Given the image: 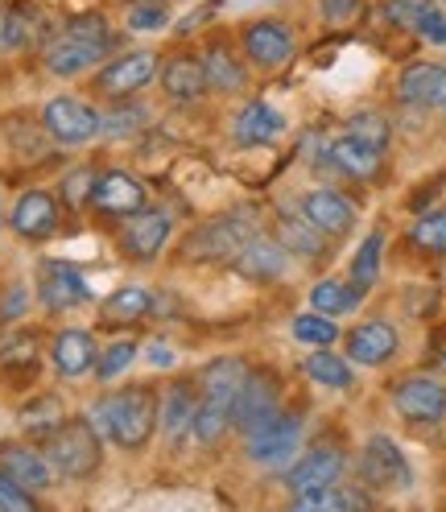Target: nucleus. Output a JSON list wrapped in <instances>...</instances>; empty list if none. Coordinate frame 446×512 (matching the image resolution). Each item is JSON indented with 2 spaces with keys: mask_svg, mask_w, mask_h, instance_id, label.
Here are the masks:
<instances>
[{
  "mask_svg": "<svg viewBox=\"0 0 446 512\" xmlns=\"http://www.w3.org/2000/svg\"><path fill=\"white\" fill-rule=\"evenodd\" d=\"M17 422L25 434H34V438H46L54 434L62 422H67V405H62L58 393H38L34 401H25L21 413H17Z\"/></svg>",
  "mask_w": 446,
  "mask_h": 512,
  "instance_id": "nucleus-35",
  "label": "nucleus"
},
{
  "mask_svg": "<svg viewBox=\"0 0 446 512\" xmlns=\"http://www.w3.org/2000/svg\"><path fill=\"white\" fill-rule=\"evenodd\" d=\"M294 339L302 347H331L339 339V327H335V318L331 314H318V310H302L294 314Z\"/></svg>",
  "mask_w": 446,
  "mask_h": 512,
  "instance_id": "nucleus-39",
  "label": "nucleus"
},
{
  "mask_svg": "<svg viewBox=\"0 0 446 512\" xmlns=\"http://www.w3.org/2000/svg\"><path fill=\"white\" fill-rule=\"evenodd\" d=\"M277 240L290 256H302V261H314V256H323V232L314 228V223L302 215V211H281L277 215Z\"/></svg>",
  "mask_w": 446,
  "mask_h": 512,
  "instance_id": "nucleus-30",
  "label": "nucleus"
},
{
  "mask_svg": "<svg viewBox=\"0 0 446 512\" xmlns=\"http://www.w3.org/2000/svg\"><path fill=\"white\" fill-rule=\"evenodd\" d=\"M100 215H112V219H129L145 207V186L124 174V170H108V174H95L91 182V199H87Z\"/></svg>",
  "mask_w": 446,
  "mask_h": 512,
  "instance_id": "nucleus-21",
  "label": "nucleus"
},
{
  "mask_svg": "<svg viewBox=\"0 0 446 512\" xmlns=\"http://www.w3.org/2000/svg\"><path fill=\"white\" fill-rule=\"evenodd\" d=\"M108 50H112V46L91 42V38H79V34H71V29H62L54 42H46L42 62H46V71H50V75H58V79H75V75H87L91 67H100V62L108 58Z\"/></svg>",
  "mask_w": 446,
  "mask_h": 512,
  "instance_id": "nucleus-14",
  "label": "nucleus"
},
{
  "mask_svg": "<svg viewBox=\"0 0 446 512\" xmlns=\"http://www.w3.org/2000/svg\"><path fill=\"white\" fill-rule=\"evenodd\" d=\"M203 75H207V91H219V95H236V91H244V83H248V67L244 62L223 46V42H211L207 50H203Z\"/></svg>",
  "mask_w": 446,
  "mask_h": 512,
  "instance_id": "nucleus-28",
  "label": "nucleus"
},
{
  "mask_svg": "<svg viewBox=\"0 0 446 512\" xmlns=\"http://www.w3.org/2000/svg\"><path fill=\"white\" fill-rule=\"evenodd\" d=\"M38 364H42V339L34 331H13L5 343H0V372L9 380L34 376Z\"/></svg>",
  "mask_w": 446,
  "mask_h": 512,
  "instance_id": "nucleus-33",
  "label": "nucleus"
},
{
  "mask_svg": "<svg viewBox=\"0 0 446 512\" xmlns=\"http://www.w3.org/2000/svg\"><path fill=\"white\" fill-rule=\"evenodd\" d=\"M157 405H162V397L149 384H129V389H116V393H104L100 401H91L87 418L104 442L133 455V451H145L157 430Z\"/></svg>",
  "mask_w": 446,
  "mask_h": 512,
  "instance_id": "nucleus-1",
  "label": "nucleus"
},
{
  "mask_svg": "<svg viewBox=\"0 0 446 512\" xmlns=\"http://www.w3.org/2000/svg\"><path fill=\"white\" fill-rule=\"evenodd\" d=\"M42 451L54 467L58 479H91L95 471H100L104 463V438L100 430L91 426V418L83 413V418H67L54 434L42 438Z\"/></svg>",
  "mask_w": 446,
  "mask_h": 512,
  "instance_id": "nucleus-2",
  "label": "nucleus"
},
{
  "mask_svg": "<svg viewBox=\"0 0 446 512\" xmlns=\"http://www.w3.org/2000/svg\"><path fill=\"white\" fill-rule=\"evenodd\" d=\"M393 409L409 426H438L446 418V384L434 376H405L393 384Z\"/></svg>",
  "mask_w": 446,
  "mask_h": 512,
  "instance_id": "nucleus-9",
  "label": "nucleus"
},
{
  "mask_svg": "<svg viewBox=\"0 0 446 512\" xmlns=\"http://www.w3.org/2000/svg\"><path fill=\"white\" fill-rule=\"evenodd\" d=\"M360 302H364V298L352 290V281L323 277V281H314V285H310V310H318V314L339 318V314H347V310H356Z\"/></svg>",
  "mask_w": 446,
  "mask_h": 512,
  "instance_id": "nucleus-36",
  "label": "nucleus"
},
{
  "mask_svg": "<svg viewBox=\"0 0 446 512\" xmlns=\"http://www.w3.org/2000/svg\"><path fill=\"white\" fill-rule=\"evenodd\" d=\"M401 104L422 112H446V67L442 62H409L397 75Z\"/></svg>",
  "mask_w": 446,
  "mask_h": 512,
  "instance_id": "nucleus-19",
  "label": "nucleus"
},
{
  "mask_svg": "<svg viewBox=\"0 0 446 512\" xmlns=\"http://www.w3.org/2000/svg\"><path fill=\"white\" fill-rule=\"evenodd\" d=\"M380 261H385V232H368L352 256V269H347V281H352V290L360 298H368L372 285L380 281Z\"/></svg>",
  "mask_w": 446,
  "mask_h": 512,
  "instance_id": "nucleus-34",
  "label": "nucleus"
},
{
  "mask_svg": "<svg viewBox=\"0 0 446 512\" xmlns=\"http://www.w3.org/2000/svg\"><path fill=\"white\" fill-rule=\"evenodd\" d=\"M0 471H5L9 479H17L21 488L29 492H50L54 488V467L46 459V451H38V446H25V442H0Z\"/></svg>",
  "mask_w": 446,
  "mask_h": 512,
  "instance_id": "nucleus-22",
  "label": "nucleus"
},
{
  "mask_svg": "<svg viewBox=\"0 0 446 512\" xmlns=\"http://www.w3.org/2000/svg\"><path fill=\"white\" fill-rule=\"evenodd\" d=\"M290 504H294V508H302V512H314V508H372V496H368V492H360V488L331 484V488L298 492Z\"/></svg>",
  "mask_w": 446,
  "mask_h": 512,
  "instance_id": "nucleus-38",
  "label": "nucleus"
},
{
  "mask_svg": "<svg viewBox=\"0 0 446 512\" xmlns=\"http://www.w3.org/2000/svg\"><path fill=\"white\" fill-rule=\"evenodd\" d=\"M360 5H364V0H318V9H323V17L331 25H347L360 13Z\"/></svg>",
  "mask_w": 446,
  "mask_h": 512,
  "instance_id": "nucleus-47",
  "label": "nucleus"
},
{
  "mask_svg": "<svg viewBox=\"0 0 446 512\" xmlns=\"http://www.w3.org/2000/svg\"><path fill=\"white\" fill-rule=\"evenodd\" d=\"M380 21H389L393 29L418 34L430 46H446V13L434 0H385L380 5Z\"/></svg>",
  "mask_w": 446,
  "mask_h": 512,
  "instance_id": "nucleus-17",
  "label": "nucleus"
},
{
  "mask_svg": "<svg viewBox=\"0 0 446 512\" xmlns=\"http://www.w3.org/2000/svg\"><path fill=\"white\" fill-rule=\"evenodd\" d=\"M347 133L360 137V141H368L372 149L385 153V149H389V141H393V124H389L385 116H380V112H372V108H360V112L347 116Z\"/></svg>",
  "mask_w": 446,
  "mask_h": 512,
  "instance_id": "nucleus-42",
  "label": "nucleus"
},
{
  "mask_svg": "<svg viewBox=\"0 0 446 512\" xmlns=\"http://www.w3.org/2000/svg\"><path fill=\"white\" fill-rule=\"evenodd\" d=\"M137 351H141L137 339H116V343L100 347V360H95V380H100V384H112L120 372H129V368H133Z\"/></svg>",
  "mask_w": 446,
  "mask_h": 512,
  "instance_id": "nucleus-40",
  "label": "nucleus"
},
{
  "mask_svg": "<svg viewBox=\"0 0 446 512\" xmlns=\"http://www.w3.org/2000/svg\"><path fill=\"white\" fill-rule=\"evenodd\" d=\"M174 236V219L166 211H157V207H141L137 215L124 219V228H120V252L129 256V261H157L162 256V248L170 244Z\"/></svg>",
  "mask_w": 446,
  "mask_h": 512,
  "instance_id": "nucleus-10",
  "label": "nucleus"
},
{
  "mask_svg": "<svg viewBox=\"0 0 446 512\" xmlns=\"http://www.w3.org/2000/svg\"><path fill=\"white\" fill-rule=\"evenodd\" d=\"M248 236H257V215L244 219V215H223L207 228H199L190 236L186 252L195 256V261H236V252L244 248Z\"/></svg>",
  "mask_w": 446,
  "mask_h": 512,
  "instance_id": "nucleus-11",
  "label": "nucleus"
},
{
  "mask_svg": "<svg viewBox=\"0 0 446 512\" xmlns=\"http://www.w3.org/2000/svg\"><path fill=\"white\" fill-rule=\"evenodd\" d=\"M157 71H162V58H157L153 50L116 54L95 71V91L108 95V100H129V95L145 91L157 79Z\"/></svg>",
  "mask_w": 446,
  "mask_h": 512,
  "instance_id": "nucleus-6",
  "label": "nucleus"
},
{
  "mask_svg": "<svg viewBox=\"0 0 446 512\" xmlns=\"http://www.w3.org/2000/svg\"><path fill=\"white\" fill-rule=\"evenodd\" d=\"M38 302L50 314H67V310H79L91 302V285L67 261H42L38 265Z\"/></svg>",
  "mask_w": 446,
  "mask_h": 512,
  "instance_id": "nucleus-12",
  "label": "nucleus"
},
{
  "mask_svg": "<svg viewBox=\"0 0 446 512\" xmlns=\"http://www.w3.org/2000/svg\"><path fill=\"white\" fill-rule=\"evenodd\" d=\"M240 50H244V62H248V67H257V71H281L285 62L298 54V38H294V29L285 25V21L261 17V21L244 25Z\"/></svg>",
  "mask_w": 446,
  "mask_h": 512,
  "instance_id": "nucleus-7",
  "label": "nucleus"
},
{
  "mask_svg": "<svg viewBox=\"0 0 446 512\" xmlns=\"http://www.w3.org/2000/svg\"><path fill=\"white\" fill-rule=\"evenodd\" d=\"M100 128H104V116L95 112L91 104L75 100V95H54V100L42 108V133L58 145H87L100 137Z\"/></svg>",
  "mask_w": 446,
  "mask_h": 512,
  "instance_id": "nucleus-5",
  "label": "nucleus"
},
{
  "mask_svg": "<svg viewBox=\"0 0 446 512\" xmlns=\"http://www.w3.org/2000/svg\"><path fill=\"white\" fill-rule=\"evenodd\" d=\"M95 360H100V347H95V335L83 331V327H67V331H58L54 343H50V364L58 376H87L95 372Z\"/></svg>",
  "mask_w": 446,
  "mask_h": 512,
  "instance_id": "nucleus-23",
  "label": "nucleus"
},
{
  "mask_svg": "<svg viewBox=\"0 0 446 512\" xmlns=\"http://www.w3.org/2000/svg\"><path fill=\"white\" fill-rule=\"evenodd\" d=\"M281 413V384L269 368H248L240 393L232 401V430L252 434Z\"/></svg>",
  "mask_w": 446,
  "mask_h": 512,
  "instance_id": "nucleus-3",
  "label": "nucleus"
},
{
  "mask_svg": "<svg viewBox=\"0 0 446 512\" xmlns=\"http://www.w3.org/2000/svg\"><path fill=\"white\" fill-rule=\"evenodd\" d=\"M244 376H248V364L236 360V356L211 360V364L203 368V376H199V397H211V401H219V405H228V409H232V401H236V393H240Z\"/></svg>",
  "mask_w": 446,
  "mask_h": 512,
  "instance_id": "nucleus-31",
  "label": "nucleus"
},
{
  "mask_svg": "<svg viewBox=\"0 0 446 512\" xmlns=\"http://www.w3.org/2000/svg\"><path fill=\"white\" fill-rule=\"evenodd\" d=\"M343 471H347V455L339 451V446H310V451L294 463V467H285V475H281V484H285V492H314V488H331V484H339L343 479Z\"/></svg>",
  "mask_w": 446,
  "mask_h": 512,
  "instance_id": "nucleus-13",
  "label": "nucleus"
},
{
  "mask_svg": "<svg viewBox=\"0 0 446 512\" xmlns=\"http://www.w3.org/2000/svg\"><path fill=\"white\" fill-rule=\"evenodd\" d=\"M145 360H149L153 368H174V364H178L174 347H170L166 339H153V343H149V351H145Z\"/></svg>",
  "mask_w": 446,
  "mask_h": 512,
  "instance_id": "nucleus-49",
  "label": "nucleus"
},
{
  "mask_svg": "<svg viewBox=\"0 0 446 512\" xmlns=\"http://www.w3.org/2000/svg\"><path fill=\"white\" fill-rule=\"evenodd\" d=\"M302 442V422L294 413H277L273 422H265L261 430L244 434V459L257 463V467H285L294 459Z\"/></svg>",
  "mask_w": 446,
  "mask_h": 512,
  "instance_id": "nucleus-8",
  "label": "nucleus"
},
{
  "mask_svg": "<svg viewBox=\"0 0 446 512\" xmlns=\"http://www.w3.org/2000/svg\"><path fill=\"white\" fill-rule=\"evenodd\" d=\"M228 430H232V409L211 401V397H199L195 401V422H190V438L203 442V446H215Z\"/></svg>",
  "mask_w": 446,
  "mask_h": 512,
  "instance_id": "nucleus-37",
  "label": "nucleus"
},
{
  "mask_svg": "<svg viewBox=\"0 0 446 512\" xmlns=\"http://www.w3.org/2000/svg\"><path fill=\"white\" fill-rule=\"evenodd\" d=\"M302 372H306L310 384H318V389H331V393H347L356 384L352 360L335 356V351H327V347H310V356L302 360Z\"/></svg>",
  "mask_w": 446,
  "mask_h": 512,
  "instance_id": "nucleus-29",
  "label": "nucleus"
},
{
  "mask_svg": "<svg viewBox=\"0 0 446 512\" xmlns=\"http://www.w3.org/2000/svg\"><path fill=\"white\" fill-rule=\"evenodd\" d=\"M29 508H42L38 492L21 488L17 479H9L5 471H0V512H29Z\"/></svg>",
  "mask_w": 446,
  "mask_h": 512,
  "instance_id": "nucleus-45",
  "label": "nucleus"
},
{
  "mask_svg": "<svg viewBox=\"0 0 446 512\" xmlns=\"http://www.w3.org/2000/svg\"><path fill=\"white\" fill-rule=\"evenodd\" d=\"M327 162L343 174V178H356V182H368L380 174V162H385V153L372 149L368 141L352 137V133H343L327 145Z\"/></svg>",
  "mask_w": 446,
  "mask_h": 512,
  "instance_id": "nucleus-26",
  "label": "nucleus"
},
{
  "mask_svg": "<svg viewBox=\"0 0 446 512\" xmlns=\"http://www.w3.org/2000/svg\"><path fill=\"white\" fill-rule=\"evenodd\" d=\"M360 479L372 492H405L413 488V467L389 434H372L360 451Z\"/></svg>",
  "mask_w": 446,
  "mask_h": 512,
  "instance_id": "nucleus-4",
  "label": "nucleus"
},
{
  "mask_svg": "<svg viewBox=\"0 0 446 512\" xmlns=\"http://www.w3.org/2000/svg\"><path fill=\"white\" fill-rule=\"evenodd\" d=\"M0 223H5V211H0Z\"/></svg>",
  "mask_w": 446,
  "mask_h": 512,
  "instance_id": "nucleus-50",
  "label": "nucleus"
},
{
  "mask_svg": "<svg viewBox=\"0 0 446 512\" xmlns=\"http://www.w3.org/2000/svg\"><path fill=\"white\" fill-rule=\"evenodd\" d=\"M343 347H347V360L360 364V368H385L397 347H401V335L393 323H385V318H368V323L352 327L343 335Z\"/></svg>",
  "mask_w": 446,
  "mask_h": 512,
  "instance_id": "nucleus-15",
  "label": "nucleus"
},
{
  "mask_svg": "<svg viewBox=\"0 0 446 512\" xmlns=\"http://www.w3.org/2000/svg\"><path fill=\"white\" fill-rule=\"evenodd\" d=\"M91 182H95V174H91V170H75V174L62 178V195H67V203H71V207H79V203H87V199H91Z\"/></svg>",
  "mask_w": 446,
  "mask_h": 512,
  "instance_id": "nucleus-46",
  "label": "nucleus"
},
{
  "mask_svg": "<svg viewBox=\"0 0 446 512\" xmlns=\"http://www.w3.org/2000/svg\"><path fill=\"white\" fill-rule=\"evenodd\" d=\"M145 120H149V112L141 104H133V95H129V100H116V108L104 116L100 133H108V137H133V133H141V128H145Z\"/></svg>",
  "mask_w": 446,
  "mask_h": 512,
  "instance_id": "nucleus-43",
  "label": "nucleus"
},
{
  "mask_svg": "<svg viewBox=\"0 0 446 512\" xmlns=\"http://www.w3.org/2000/svg\"><path fill=\"white\" fill-rule=\"evenodd\" d=\"M100 310L108 323H141V318H149L157 310V294L149 285H120V290H112L104 298Z\"/></svg>",
  "mask_w": 446,
  "mask_h": 512,
  "instance_id": "nucleus-32",
  "label": "nucleus"
},
{
  "mask_svg": "<svg viewBox=\"0 0 446 512\" xmlns=\"http://www.w3.org/2000/svg\"><path fill=\"white\" fill-rule=\"evenodd\" d=\"M170 13L162 5H153V0H145V5H133L129 13H124V25L133 29V34H157V29H166Z\"/></svg>",
  "mask_w": 446,
  "mask_h": 512,
  "instance_id": "nucleus-44",
  "label": "nucleus"
},
{
  "mask_svg": "<svg viewBox=\"0 0 446 512\" xmlns=\"http://www.w3.org/2000/svg\"><path fill=\"white\" fill-rule=\"evenodd\" d=\"M298 211L314 223L323 236H347L356 228V203L352 199H343L339 190H331V186H314V190H306V195L298 199Z\"/></svg>",
  "mask_w": 446,
  "mask_h": 512,
  "instance_id": "nucleus-20",
  "label": "nucleus"
},
{
  "mask_svg": "<svg viewBox=\"0 0 446 512\" xmlns=\"http://www.w3.org/2000/svg\"><path fill=\"white\" fill-rule=\"evenodd\" d=\"M409 240L418 244L422 252H430V256H446V207L426 211V215L413 219Z\"/></svg>",
  "mask_w": 446,
  "mask_h": 512,
  "instance_id": "nucleus-41",
  "label": "nucleus"
},
{
  "mask_svg": "<svg viewBox=\"0 0 446 512\" xmlns=\"http://www.w3.org/2000/svg\"><path fill=\"white\" fill-rule=\"evenodd\" d=\"M29 34H34V21H29V13H9L5 17V42L9 46H25Z\"/></svg>",
  "mask_w": 446,
  "mask_h": 512,
  "instance_id": "nucleus-48",
  "label": "nucleus"
},
{
  "mask_svg": "<svg viewBox=\"0 0 446 512\" xmlns=\"http://www.w3.org/2000/svg\"><path fill=\"white\" fill-rule=\"evenodd\" d=\"M190 422H195V393H190V384H170L162 405H157V430L166 434L174 451H182V442L190 438Z\"/></svg>",
  "mask_w": 446,
  "mask_h": 512,
  "instance_id": "nucleus-27",
  "label": "nucleus"
},
{
  "mask_svg": "<svg viewBox=\"0 0 446 512\" xmlns=\"http://www.w3.org/2000/svg\"><path fill=\"white\" fill-rule=\"evenodd\" d=\"M157 83H162L166 100L170 104H195L207 95V75H203V62L190 58V54H178L170 62H162V71H157Z\"/></svg>",
  "mask_w": 446,
  "mask_h": 512,
  "instance_id": "nucleus-25",
  "label": "nucleus"
},
{
  "mask_svg": "<svg viewBox=\"0 0 446 512\" xmlns=\"http://www.w3.org/2000/svg\"><path fill=\"white\" fill-rule=\"evenodd\" d=\"M5 223L13 228V236L42 244L58 232V199L50 195V190H25V195L9 207Z\"/></svg>",
  "mask_w": 446,
  "mask_h": 512,
  "instance_id": "nucleus-16",
  "label": "nucleus"
},
{
  "mask_svg": "<svg viewBox=\"0 0 446 512\" xmlns=\"http://www.w3.org/2000/svg\"><path fill=\"white\" fill-rule=\"evenodd\" d=\"M236 273L244 277V281H257V285H273V281H281L285 273H290V252L281 248V240L277 236H248L244 240V248L236 252Z\"/></svg>",
  "mask_w": 446,
  "mask_h": 512,
  "instance_id": "nucleus-18",
  "label": "nucleus"
},
{
  "mask_svg": "<svg viewBox=\"0 0 446 512\" xmlns=\"http://www.w3.org/2000/svg\"><path fill=\"white\" fill-rule=\"evenodd\" d=\"M285 112H277L273 104H265V100H248L240 112H236V120H232V137H236V145H269V141H277L281 133H285Z\"/></svg>",
  "mask_w": 446,
  "mask_h": 512,
  "instance_id": "nucleus-24",
  "label": "nucleus"
}]
</instances>
